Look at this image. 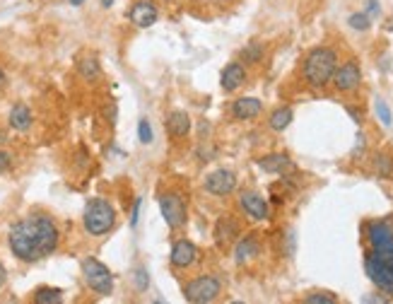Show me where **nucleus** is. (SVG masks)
<instances>
[{"label": "nucleus", "instance_id": "nucleus-1", "mask_svg": "<svg viewBox=\"0 0 393 304\" xmlns=\"http://www.w3.org/2000/svg\"><path fill=\"white\" fill-rule=\"evenodd\" d=\"M58 242H61V232H58L56 222L41 213L27 215L19 222H15L8 237L12 256L24 263H34L51 256L58 249Z\"/></svg>", "mask_w": 393, "mask_h": 304}, {"label": "nucleus", "instance_id": "nucleus-2", "mask_svg": "<svg viewBox=\"0 0 393 304\" xmlns=\"http://www.w3.org/2000/svg\"><path fill=\"white\" fill-rule=\"evenodd\" d=\"M370 251L365 256V271L381 292L393 297V225L389 220H374L367 225Z\"/></svg>", "mask_w": 393, "mask_h": 304}, {"label": "nucleus", "instance_id": "nucleus-3", "mask_svg": "<svg viewBox=\"0 0 393 304\" xmlns=\"http://www.w3.org/2000/svg\"><path fill=\"white\" fill-rule=\"evenodd\" d=\"M336 68H338L336 51L328 46H318L314 51H309V56L304 58L302 75L311 87H326L333 80V75H336Z\"/></svg>", "mask_w": 393, "mask_h": 304}, {"label": "nucleus", "instance_id": "nucleus-4", "mask_svg": "<svg viewBox=\"0 0 393 304\" xmlns=\"http://www.w3.org/2000/svg\"><path fill=\"white\" fill-rule=\"evenodd\" d=\"M85 229L92 237H104L114 229L116 225V210L106 198H90L85 205V215H82Z\"/></svg>", "mask_w": 393, "mask_h": 304}, {"label": "nucleus", "instance_id": "nucleus-5", "mask_svg": "<svg viewBox=\"0 0 393 304\" xmlns=\"http://www.w3.org/2000/svg\"><path fill=\"white\" fill-rule=\"evenodd\" d=\"M160 210L171 232H179L186 225V220H189V205H186V198L181 191H166V193H162Z\"/></svg>", "mask_w": 393, "mask_h": 304}, {"label": "nucleus", "instance_id": "nucleus-6", "mask_svg": "<svg viewBox=\"0 0 393 304\" xmlns=\"http://www.w3.org/2000/svg\"><path fill=\"white\" fill-rule=\"evenodd\" d=\"M82 276H85L87 287H90L92 292H97V295L106 297L114 292V273L102 261H97V258L87 256L85 261H82Z\"/></svg>", "mask_w": 393, "mask_h": 304}, {"label": "nucleus", "instance_id": "nucleus-7", "mask_svg": "<svg viewBox=\"0 0 393 304\" xmlns=\"http://www.w3.org/2000/svg\"><path fill=\"white\" fill-rule=\"evenodd\" d=\"M222 292V283L215 276H200L193 278L184 285V300L191 304H210L215 302Z\"/></svg>", "mask_w": 393, "mask_h": 304}, {"label": "nucleus", "instance_id": "nucleus-8", "mask_svg": "<svg viewBox=\"0 0 393 304\" xmlns=\"http://www.w3.org/2000/svg\"><path fill=\"white\" fill-rule=\"evenodd\" d=\"M333 85L338 92H355L362 82V70L357 66V61H347L343 66L336 68V75H333Z\"/></svg>", "mask_w": 393, "mask_h": 304}, {"label": "nucleus", "instance_id": "nucleus-9", "mask_svg": "<svg viewBox=\"0 0 393 304\" xmlns=\"http://www.w3.org/2000/svg\"><path fill=\"white\" fill-rule=\"evenodd\" d=\"M195 261H198V247H195L191 239H179V242H174L171 254H169L171 268H176V271H186V268H191Z\"/></svg>", "mask_w": 393, "mask_h": 304}, {"label": "nucleus", "instance_id": "nucleus-10", "mask_svg": "<svg viewBox=\"0 0 393 304\" xmlns=\"http://www.w3.org/2000/svg\"><path fill=\"white\" fill-rule=\"evenodd\" d=\"M237 189V174L232 169H215L205 176V191L213 196H229Z\"/></svg>", "mask_w": 393, "mask_h": 304}, {"label": "nucleus", "instance_id": "nucleus-11", "mask_svg": "<svg viewBox=\"0 0 393 304\" xmlns=\"http://www.w3.org/2000/svg\"><path fill=\"white\" fill-rule=\"evenodd\" d=\"M128 19L133 27L147 29L160 19V10H157V5L152 3V0H137V3H133V8L128 10Z\"/></svg>", "mask_w": 393, "mask_h": 304}, {"label": "nucleus", "instance_id": "nucleus-12", "mask_svg": "<svg viewBox=\"0 0 393 304\" xmlns=\"http://www.w3.org/2000/svg\"><path fill=\"white\" fill-rule=\"evenodd\" d=\"M239 205H242V210L251 220H258V222L268 220V200H265L261 193H256V191H244V193L239 196Z\"/></svg>", "mask_w": 393, "mask_h": 304}, {"label": "nucleus", "instance_id": "nucleus-13", "mask_svg": "<svg viewBox=\"0 0 393 304\" xmlns=\"http://www.w3.org/2000/svg\"><path fill=\"white\" fill-rule=\"evenodd\" d=\"M239 239V225L232 215H222L215 225V242L220 249H229Z\"/></svg>", "mask_w": 393, "mask_h": 304}, {"label": "nucleus", "instance_id": "nucleus-14", "mask_svg": "<svg viewBox=\"0 0 393 304\" xmlns=\"http://www.w3.org/2000/svg\"><path fill=\"white\" fill-rule=\"evenodd\" d=\"M244 82H247V68L242 63L224 66L222 75H220V85H222L224 92H237L239 87H244Z\"/></svg>", "mask_w": 393, "mask_h": 304}, {"label": "nucleus", "instance_id": "nucleus-15", "mask_svg": "<svg viewBox=\"0 0 393 304\" xmlns=\"http://www.w3.org/2000/svg\"><path fill=\"white\" fill-rule=\"evenodd\" d=\"M164 126L171 138H186V135L191 133V116L181 109H171L169 114H166Z\"/></svg>", "mask_w": 393, "mask_h": 304}, {"label": "nucleus", "instance_id": "nucleus-16", "mask_svg": "<svg viewBox=\"0 0 393 304\" xmlns=\"http://www.w3.org/2000/svg\"><path fill=\"white\" fill-rule=\"evenodd\" d=\"M261 254V242H258V234H247V237L237 239V247H234V261L237 263H247L251 258H256Z\"/></svg>", "mask_w": 393, "mask_h": 304}, {"label": "nucleus", "instance_id": "nucleus-17", "mask_svg": "<svg viewBox=\"0 0 393 304\" xmlns=\"http://www.w3.org/2000/svg\"><path fill=\"white\" fill-rule=\"evenodd\" d=\"M261 111H263V104H261V99H256V97H239V99L232 104V116L239 121L256 119Z\"/></svg>", "mask_w": 393, "mask_h": 304}, {"label": "nucleus", "instance_id": "nucleus-18", "mask_svg": "<svg viewBox=\"0 0 393 304\" xmlns=\"http://www.w3.org/2000/svg\"><path fill=\"white\" fill-rule=\"evenodd\" d=\"M258 167H261L263 171H268V174H287V171L294 169L292 160H289L287 155H282V152L261 157V160H258Z\"/></svg>", "mask_w": 393, "mask_h": 304}, {"label": "nucleus", "instance_id": "nucleus-19", "mask_svg": "<svg viewBox=\"0 0 393 304\" xmlns=\"http://www.w3.org/2000/svg\"><path fill=\"white\" fill-rule=\"evenodd\" d=\"M8 124H10V129L19 131V133L32 129V111H29V106L24 104V102H19V104H15L12 109H10Z\"/></svg>", "mask_w": 393, "mask_h": 304}, {"label": "nucleus", "instance_id": "nucleus-20", "mask_svg": "<svg viewBox=\"0 0 393 304\" xmlns=\"http://www.w3.org/2000/svg\"><path fill=\"white\" fill-rule=\"evenodd\" d=\"M292 119H294V114H292V109L289 106H280V109H275L273 114H270V119H268V126L273 131H285L287 129L289 124H292Z\"/></svg>", "mask_w": 393, "mask_h": 304}, {"label": "nucleus", "instance_id": "nucleus-21", "mask_svg": "<svg viewBox=\"0 0 393 304\" xmlns=\"http://www.w3.org/2000/svg\"><path fill=\"white\" fill-rule=\"evenodd\" d=\"M34 302L37 304H61L63 290H58V287H39V290L34 292Z\"/></svg>", "mask_w": 393, "mask_h": 304}, {"label": "nucleus", "instance_id": "nucleus-22", "mask_svg": "<svg viewBox=\"0 0 393 304\" xmlns=\"http://www.w3.org/2000/svg\"><path fill=\"white\" fill-rule=\"evenodd\" d=\"M77 70H80V75L90 82H95L97 77L102 75V68H99V61H97V58H85V61H80Z\"/></svg>", "mask_w": 393, "mask_h": 304}, {"label": "nucleus", "instance_id": "nucleus-23", "mask_svg": "<svg viewBox=\"0 0 393 304\" xmlns=\"http://www.w3.org/2000/svg\"><path fill=\"white\" fill-rule=\"evenodd\" d=\"M242 61L244 63H261L263 61V44H258V41H251L249 46H244L242 48Z\"/></svg>", "mask_w": 393, "mask_h": 304}, {"label": "nucleus", "instance_id": "nucleus-24", "mask_svg": "<svg viewBox=\"0 0 393 304\" xmlns=\"http://www.w3.org/2000/svg\"><path fill=\"white\" fill-rule=\"evenodd\" d=\"M374 169H376V174H379V176L389 179V176H393V160H391L389 155H376Z\"/></svg>", "mask_w": 393, "mask_h": 304}, {"label": "nucleus", "instance_id": "nucleus-25", "mask_svg": "<svg viewBox=\"0 0 393 304\" xmlns=\"http://www.w3.org/2000/svg\"><path fill=\"white\" fill-rule=\"evenodd\" d=\"M338 297L333 292H311L304 297V304H336Z\"/></svg>", "mask_w": 393, "mask_h": 304}, {"label": "nucleus", "instance_id": "nucleus-26", "mask_svg": "<svg viewBox=\"0 0 393 304\" xmlns=\"http://www.w3.org/2000/svg\"><path fill=\"white\" fill-rule=\"evenodd\" d=\"M350 27L352 29H360V32H365V29H370V24H372V19H370V15L367 12H355V15H350Z\"/></svg>", "mask_w": 393, "mask_h": 304}, {"label": "nucleus", "instance_id": "nucleus-27", "mask_svg": "<svg viewBox=\"0 0 393 304\" xmlns=\"http://www.w3.org/2000/svg\"><path fill=\"white\" fill-rule=\"evenodd\" d=\"M137 138H140L142 145H150L152 143V126L147 119H140L137 121Z\"/></svg>", "mask_w": 393, "mask_h": 304}, {"label": "nucleus", "instance_id": "nucleus-28", "mask_svg": "<svg viewBox=\"0 0 393 304\" xmlns=\"http://www.w3.org/2000/svg\"><path fill=\"white\" fill-rule=\"evenodd\" d=\"M376 116H379V121L384 126H391L393 124V116H391V109L384 104L381 99H376Z\"/></svg>", "mask_w": 393, "mask_h": 304}, {"label": "nucleus", "instance_id": "nucleus-29", "mask_svg": "<svg viewBox=\"0 0 393 304\" xmlns=\"http://www.w3.org/2000/svg\"><path fill=\"white\" fill-rule=\"evenodd\" d=\"M10 164H12V155L5 150H0V174H5V171L10 169Z\"/></svg>", "mask_w": 393, "mask_h": 304}, {"label": "nucleus", "instance_id": "nucleus-30", "mask_svg": "<svg viewBox=\"0 0 393 304\" xmlns=\"http://www.w3.org/2000/svg\"><path fill=\"white\" fill-rule=\"evenodd\" d=\"M140 205H142V198H135V203H133V213H131V225H133V227H135L137 218H140Z\"/></svg>", "mask_w": 393, "mask_h": 304}, {"label": "nucleus", "instance_id": "nucleus-31", "mask_svg": "<svg viewBox=\"0 0 393 304\" xmlns=\"http://www.w3.org/2000/svg\"><path fill=\"white\" fill-rule=\"evenodd\" d=\"M135 281H137V287H140V290H145V287H147V273H145V268H137V271H135Z\"/></svg>", "mask_w": 393, "mask_h": 304}, {"label": "nucleus", "instance_id": "nucleus-32", "mask_svg": "<svg viewBox=\"0 0 393 304\" xmlns=\"http://www.w3.org/2000/svg\"><path fill=\"white\" fill-rule=\"evenodd\" d=\"M5 281H8V271H5V266L0 263V287L5 285Z\"/></svg>", "mask_w": 393, "mask_h": 304}, {"label": "nucleus", "instance_id": "nucleus-33", "mask_svg": "<svg viewBox=\"0 0 393 304\" xmlns=\"http://www.w3.org/2000/svg\"><path fill=\"white\" fill-rule=\"evenodd\" d=\"M114 3H116V0H102V8H106V10H109Z\"/></svg>", "mask_w": 393, "mask_h": 304}, {"label": "nucleus", "instance_id": "nucleus-34", "mask_svg": "<svg viewBox=\"0 0 393 304\" xmlns=\"http://www.w3.org/2000/svg\"><path fill=\"white\" fill-rule=\"evenodd\" d=\"M82 3H85V0H70V5H75V8H80Z\"/></svg>", "mask_w": 393, "mask_h": 304}, {"label": "nucleus", "instance_id": "nucleus-35", "mask_svg": "<svg viewBox=\"0 0 393 304\" xmlns=\"http://www.w3.org/2000/svg\"><path fill=\"white\" fill-rule=\"evenodd\" d=\"M3 80H5V73H3V70H0V82H3Z\"/></svg>", "mask_w": 393, "mask_h": 304}]
</instances>
